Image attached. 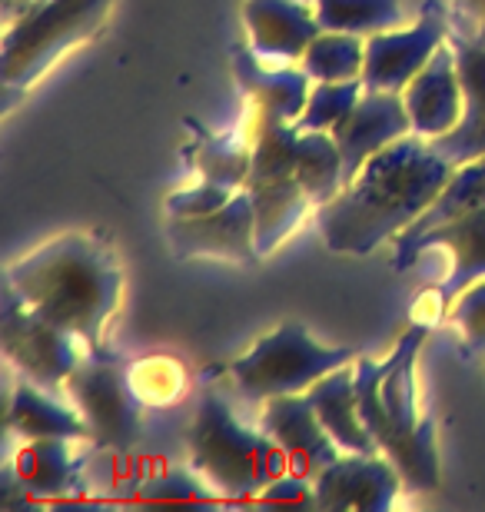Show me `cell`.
<instances>
[{
    "instance_id": "6da1fadb",
    "label": "cell",
    "mask_w": 485,
    "mask_h": 512,
    "mask_svg": "<svg viewBox=\"0 0 485 512\" xmlns=\"http://www.w3.org/2000/svg\"><path fill=\"white\" fill-rule=\"evenodd\" d=\"M452 163L432 140L409 133L373 153L363 170L316 213L326 250L369 256L426 213L452 177Z\"/></svg>"
},
{
    "instance_id": "7a4b0ae2",
    "label": "cell",
    "mask_w": 485,
    "mask_h": 512,
    "mask_svg": "<svg viewBox=\"0 0 485 512\" xmlns=\"http://www.w3.org/2000/svg\"><path fill=\"white\" fill-rule=\"evenodd\" d=\"M7 286L47 320L77 333L90 350H103V333L123 296V270L107 243L90 233H60L20 256Z\"/></svg>"
},
{
    "instance_id": "3957f363",
    "label": "cell",
    "mask_w": 485,
    "mask_h": 512,
    "mask_svg": "<svg viewBox=\"0 0 485 512\" xmlns=\"http://www.w3.org/2000/svg\"><path fill=\"white\" fill-rule=\"evenodd\" d=\"M429 340V326L416 323L399 336L386 360L356 356V393L363 423L369 436L376 439V449L392 466L399 469L406 489L426 493L439 489V446L436 423L419 413L416 396V360L419 350Z\"/></svg>"
},
{
    "instance_id": "277c9868",
    "label": "cell",
    "mask_w": 485,
    "mask_h": 512,
    "mask_svg": "<svg viewBox=\"0 0 485 512\" xmlns=\"http://www.w3.org/2000/svg\"><path fill=\"white\" fill-rule=\"evenodd\" d=\"M113 0H0V84L7 107L67 50L107 24Z\"/></svg>"
},
{
    "instance_id": "5b68a950",
    "label": "cell",
    "mask_w": 485,
    "mask_h": 512,
    "mask_svg": "<svg viewBox=\"0 0 485 512\" xmlns=\"http://www.w3.org/2000/svg\"><path fill=\"white\" fill-rule=\"evenodd\" d=\"M190 466L213 493L226 499H256L276 476L290 473V456L266 433L240 423L223 396L200 399L187 433Z\"/></svg>"
},
{
    "instance_id": "8992f818",
    "label": "cell",
    "mask_w": 485,
    "mask_h": 512,
    "mask_svg": "<svg viewBox=\"0 0 485 512\" xmlns=\"http://www.w3.org/2000/svg\"><path fill=\"white\" fill-rule=\"evenodd\" d=\"M349 346H326L309 336L303 323H280L273 333L260 336L240 360L230 363V376L246 399H266L306 393L326 373L356 363Z\"/></svg>"
},
{
    "instance_id": "52a82bcc",
    "label": "cell",
    "mask_w": 485,
    "mask_h": 512,
    "mask_svg": "<svg viewBox=\"0 0 485 512\" xmlns=\"http://www.w3.org/2000/svg\"><path fill=\"white\" fill-rule=\"evenodd\" d=\"M0 346L24 380L44 389L67 386V376L90 353V346L77 333L64 330L44 313H37L34 306H27L7 283L4 306H0Z\"/></svg>"
},
{
    "instance_id": "ba28073f",
    "label": "cell",
    "mask_w": 485,
    "mask_h": 512,
    "mask_svg": "<svg viewBox=\"0 0 485 512\" xmlns=\"http://www.w3.org/2000/svg\"><path fill=\"white\" fill-rule=\"evenodd\" d=\"M67 393L87 419L90 439L107 449H130L140 439L143 399L130 373L107 350H90L67 376Z\"/></svg>"
},
{
    "instance_id": "9c48e42d",
    "label": "cell",
    "mask_w": 485,
    "mask_h": 512,
    "mask_svg": "<svg viewBox=\"0 0 485 512\" xmlns=\"http://www.w3.org/2000/svg\"><path fill=\"white\" fill-rule=\"evenodd\" d=\"M449 34V10L439 4H426V10H422L412 27H392L383 30V34L366 37V90H396V94H402L412 84V77L429 64L432 54L446 44Z\"/></svg>"
},
{
    "instance_id": "30bf717a",
    "label": "cell",
    "mask_w": 485,
    "mask_h": 512,
    "mask_svg": "<svg viewBox=\"0 0 485 512\" xmlns=\"http://www.w3.org/2000/svg\"><path fill=\"white\" fill-rule=\"evenodd\" d=\"M167 243L180 260H256V210L246 190H236L230 203L203 217H177L167 223Z\"/></svg>"
},
{
    "instance_id": "8fae6325",
    "label": "cell",
    "mask_w": 485,
    "mask_h": 512,
    "mask_svg": "<svg viewBox=\"0 0 485 512\" xmlns=\"http://www.w3.org/2000/svg\"><path fill=\"white\" fill-rule=\"evenodd\" d=\"M246 193L256 210V253L270 256L303 223L309 207H316L296 180V173L270 147L253 140V167L246 177Z\"/></svg>"
},
{
    "instance_id": "7c38bea8",
    "label": "cell",
    "mask_w": 485,
    "mask_h": 512,
    "mask_svg": "<svg viewBox=\"0 0 485 512\" xmlns=\"http://www.w3.org/2000/svg\"><path fill=\"white\" fill-rule=\"evenodd\" d=\"M313 483L316 509L326 512H386L406 486L383 453H343Z\"/></svg>"
},
{
    "instance_id": "4fadbf2b",
    "label": "cell",
    "mask_w": 485,
    "mask_h": 512,
    "mask_svg": "<svg viewBox=\"0 0 485 512\" xmlns=\"http://www.w3.org/2000/svg\"><path fill=\"white\" fill-rule=\"evenodd\" d=\"M343 157V180L349 183L363 170V163L389 143L412 133L406 100L396 90H363L359 104L329 130Z\"/></svg>"
},
{
    "instance_id": "5bb4252c",
    "label": "cell",
    "mask_w": 485,
    "mask_h": 512,
    "mask_svg": "<svg viewBox=\"0 0 485 512\" xmlns=\"http://www.w3.org/2000/svg\"><path fill=\"white\" fill-rule=\"evenodd\" d=\"M406 100L412 133L426 140L446 137L449 130H456L466 110V90H462V74H459V57L452 40H446L426 67L412 77V84L402 90Z\"/></svg>"
},
{
    "instance_id": "9a60e30c",
    "label": "cell",
    "mask_w": 485,
    "mask_h": 512,
    "mask_svg": "<svg viewBox=\"0 0 485 512\" xmlns=\"http://www.w3.org/2000/svg\"><path fill=\"white\" fill-rule=\"evenodd\" d=\"M263 429L283 446V453L290 456L293 473H303L309 479H316L329 463H336V459L343 456V449L329 436V429L323 426V419H319L306 393L266 399Z\"/></svg>"
},
{
    "instance_id": "2e32d148",
    "label": "cell",
    "mask_w": 485,
    "mask_h": 512,
    "mask_svg": "<svg viewBox=\"0 0 485 512\" xmlns=\"http://www.w3.org/2000/svg\"><path fill=\"white\" fill-rule=\"evenodd\" d=\"M243 27L253 54L276 67L303 60L309 44L323 34L306 0H246Z\"/></svg>"
},
{
    "instance_id": "e0dca14e",
    "label": "cell",
    "mask_w": 485,
    "mask_h": 512,
    "mask_svg": "<svg viewBox=\"0 0 485 512\" xmlns=\"http://www.w3.org/2000/svg\"><path fill=\"white\" fill-rule=\"evenodd\" d=\"M449 250L452 256V270L439 286V296L446 303H452L466 286L485 280V213L466 220H452L442 227L422 233V237L409 243H392V266L396 270H409L426 250Z\"/></svg>"
},
{
    "instance_id": "ac0fdd59",
    "label": "cell",
    "mask_w": 485,
    "mask_h": 512,
    "mask_svg": "<svg viewBox=\"0 0 485 512\" xmlns=\"http://www.w3.org/2000/svg\"><path fill=\"white\" fill-rule=\"evenodd\" d=\"M233 74L240 87L250 94L256 117L273 120V124H296L306 110L313 77L303 67L293 64H263L250 47H240L233 54Z\"/></svg>"
},
{
    "instance_id": "d6986e66",
    "label": "cell",
    "mask_w": 485,
    "mask_h": 512,
    "mask_svg": "<svg viewBox=\"0 0 485 512\" xmlns=\"http://www.w3.org/2000/svg\"><path fill=\"white\" fill-rule=\"evenodd\" d=\"M449 40L459 57L466 110H462V120L456 124V130L432 140V147H436L452 167H459V163H466V160L485 157V44L459 34V30H452Z\"/></svg>"
},
{
    "instance_id": "ffe728a7",
    "label": "cell",
    "mask_w": 485,
    "mask_h": 512,
    "mask_svg": "<svg viewBox=\"0 0 485 512\" xmlns=\"http://www.w3.org/2000/svg\"><path fill=\"white\" fill-rule=\"evenodd\" d=\"M306 396L343 453H379L376 439L369 436V429L363 423L353 363L339 366V370L326 373L323 380H316L306 389Z\"/></svg>"
},
{
    "instance_id": "44dd1931",
    "label": "cell",
    "mask_w": 485,
    "mask_h": 512,
    "mask_svg": "<svg viewBox=\"0 0 485 512\" xmlns=\"http://www.w3.org/2000/svg\"><path fill=\"white\" fill-rule=\"evenodd\" d=\"M7 426L20 439H84L90 436L87 419L77 406H64L50 389L37 383H17L7 406Z\"/></svg>"
},
{
    "instance_id": "7402d4cb",
    "label": "cell",
    "mask_w": 485,
    "mask_h": 512,
    "mask_svg": "<svg viewBox=\"0 0 485 512\" xmlns=\"http://www.w3.org/2000/svg\"><path fill=\"white\" fill-rule=\"evenodd\" d=\"M70 443L74 439H24V446L14 456V476L24 486V493L40 499L77 493L84 459L74 456Z\"/></svg>"
},
{
    "instance_id": "603a6c76",
    "label": "cell",
    "mask_w": 485,
    "mask_h": 512,
    "mask_svg": "<svg viewBox=\"0 0 485 512\" xmlns=\"http://www.w3.org/2000/svg\"><path fill=\"white\" fill-rule=\"evenodd\" d=\"M476 213H485V157L459 163V167L452 170L449 183L436 197V203L392 243H409L422 237V233L442 227V223L466 220V217H476Z\"/></svg>"
},
{
    "instance_id": "cb8c5ba5",
    "label": "cell",
    "mask_w": 485,
    "mask_h": 512,
    "mask_svg": "<svg viewBox=\"0 0 485 512\" xmlns=\"http://www.w3.org/2000/svg\"><path fill=\"white\" fill-rule=\"evenodd\" d=\"M323 30L373 37L402 24V0H306Z\"/></svg>"
},
{
    "instance_id": "d4e9b609",
    "label": "cell",
    "mask_w": 485,
    "mask_h": 512,
    "mask_svg": "<svg viewBox=\"0 0 485 512\" xmlns=\"http://www.w3.org/2000/svg\"><path fill=\"white\" fill-rule=\"evenodd\" d=\"M299 67L313 77V84H333V80H363L366 67V37L323 30L299 60Z\"/></svg>"
},
{
    "instance_id": "484cf974",
    "label": "cell",
    "mask_w": 485,
    "mask_h": 512,
    "mask_svg": "<svg viewBox=\"0 0 485 512\" xmlns=\"http://www.w3.org/2000/svg\"><path fill=\"white\" fill-rule=\"evenodd\" d=\"M190 160L200 177L220 183L226 190H243L253 167V140L236 137H213L206 133L190 147Z\"/></svg>"
},
{
    "instance_id": "4316f807",
    "label": "cell",
    "mask_w": 485,
    "mask_h": 512,
    "mask_svg": "<svg viewBox=\"0 0 485 512\" xmlns=\"http://www.w3.org/2000/svg\"><path fill=\"white\" fill-rule=\"evenodd\" d=\"M366 84L363 80H333V84H313L306 100L303 117L296 120V127L303 130H333L349 110L359 104Z\"/></svg>"
},
{
    "instance_id": "83f0119b",
    "label": "cell",
    "mask_w": 485,
    "mask_h": 512,
    "mask_svg": "<svg viewBox=\"0 0 485 512\" xmlns=\"http://www.w3.org/2000/svg\"><path fill=\"white\" fill-rule=\"evenodd\" d=\"M449 323L462 336V353L485 356V280L466 286L449 303Z\"/></svg>"
},
{
    "instance_id": "f1b7e54d",
    "label": "cell",
    "mask_w": 485,
    "mask_h": 512,
    "mask_svg": "<svg viewBox=\"0 0 485 512\" xmlns=\"http://www.w3.org/2000/svg\"><path fill=\"white\" fill-rule=\"evenodd\" d=\"M236 190H226L220 183L200 177L190 187H180L173 190L167 200H163V213H167V220H177V217H203V213H213L220 210L223 203H230Z\"/></svg>"
},
{
    "instance_id": "f546056e",
    "label": "cell",
    "mask_w": 485,
    "mask_h": 512,
    "mask_svg": "<svg viewBox=\"0 0 485 512\" xmlns=\"http://www.w3.org/2000/svg\"><path fill=\"white\" fill-rule=\"evenodd\" d=\"M140 499L143 503H213V489H203L190 473L173 469V473L143 486Z\"/></svg>"
},
{
    "instance_id": "4dcf8cb0",
    "label": "cell",
    "mask_w": 485,
    "mask_h": 512,
    "mask_svg": "<svg viewBox=\"0 0 485 512\" xmlns=\"http://www.w3.org/2000/svg\"><path fill=\"white\" fill-rule=\"evenodd\" d=\"M263 506H316V483L303 473H283L256 496Z\"/></svg>"
},
{
    "instance_id": "1f68e13d",
    "label": "cell",
    "mask_w": 485,
    "mask_h": 512,
    "mask_svg": "<svg viewBox=\"0 0 485 512\" xmlns=\"http://www.w3.org/2000/svg\"><path fill=\"white\" fill-rule=\"evenodd\" d=\"M452 30L485 44V0H452Z\"/></svg>"
}]
</instances>
